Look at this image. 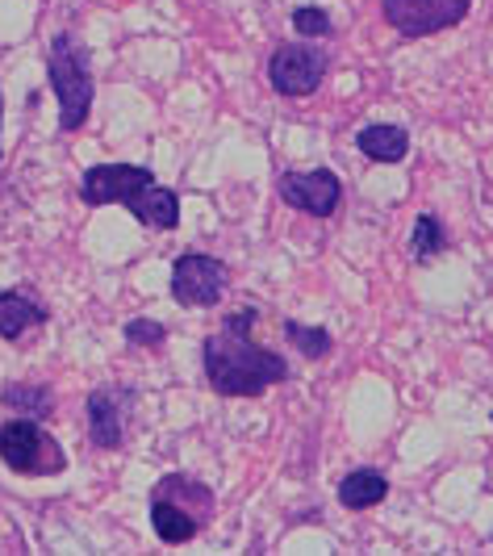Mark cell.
<instances>
[{"mask_svg": "<svg viewBox=\"0 0 493 556\" xmlns=\"http://www.w3.org/2000/svg\"><path fill=\"white\" fill-rule=\"evenodd\" d=\"M255 318L260 314L251 306L230 309L222 331L205 334L201 343V368L218 397H264L273 386L289 381V361L251 339Z\"/></svg>", "mask_w": 493, "mask_h": 556, "instance_id": "1", "label": "cell"}, {"mask_svg": "<svg viewBox=\"0 0 493 556\" xmlns=\"http://www.w3.org/2000/svg\"><path fill=\"white\" fill-rule=\"evenodd\" d=\"M80 201L101 205H126L130 218L147 230H176L180 226V197L176 189H164L151 167L138 164H92L80 176Z\"/></svg>", "mask_w": 493, "mask_h": 556, "instance_id": "2", "label": "cell"}, {"mask_svg": "<svg viewBox=\"0 0 493 556\" xmlns=\"http://www.w3.org/2000/svg\"><path fill=\"white\" fill-rule=\"evenodd\" d=\"M47 84L59 101V130L63 135H76L88 113H92V97H97V84H92V59L88 47L72 29H59L47 47Z\"/></svg>", "mask_w": 493, "mask_h": 556, "instance_id": "3", "label": "cell"}, {"mask_svg": "<svg viewBox=\"0 0 493 556\" xmlns=\"http://www.w3.org/2000/svg\"><path fill=\"white\" fill-rule=\"evenodd\" d=\"M0 465L22 477H59L67 469V452L38 418H4L0 422Z\"/></svg>", "mask_w": 493, "mask_h": 556, "instance_id": "4", "label": "cell"}, {"mask_svg": "<svg viewBox=\"0 0 493 556\" xmlns=\"http://www.w3.org/2000/svg\"><path fill=\"white\" fill-rule=\"evenodd\" d=\"M330 72V55L314 47V38L302 42H276V51L268 55V84L276 97H314Z\"/></svg>", "mask_w": 493, "mask_h": 556, "instance_id": "5", "label": "cell"}, {"mask_svg": "<svg viewBox=\"0 0 493 556\" xmlns=\"http://www.w3.org/2000/svg\"><path fill=\"white\" fill-rule=\"evenodd\" d=\"M230 285V268L222 264L218 255H205V251H185L176 255L172 264V298L189 309H210L222 302Z\"/></svg>", "mask_w": 493, "mask_h": 556, "instance_id": "6", "label": "cell"}, {"mask_svg": "<svg viewBox=\"0 0 493 556\" xmlns=\"http://www.w3.org/2000/svg\"><path fill=\"white\" fill-rule=\"evenodd\" d=\"M472 13V0H381L384 26L402 38H431L443 29H456Z\"/></svg>", "mask_w": 493, "mask_h": 556, "instance_id": "7", "label": "cell"}, {"mask_svg": "<svg viewBox=\"0 0 493 556\" xmlns=\"http://www.w3.org/2000/svg\"><path fill=\"white\" fill-rule=\"evenodd\" d=\"M276 197L285 205H293L298 214L309 218H334L339 201H343V185L330 167H314V172H280L276 176Z\"/></svg>", "mask_w": 493, "mask_h": 556, "instance_id": "8", "label": "cell"}, {"mask_svg": "<svg viewBox=\"0 0 493 556\" xmlns=\"http://www.w3.org/2000/svg\"><path fill=\"white\" fill-rule=\"evenodd\" d=\"M138 390L135 386H101V390L88 393V440L101 452H117L126 444V418L135 410Z\"/></svg>", "mask_w": 493, "mask_h": 556, "instance_id": "9", "label": "cell"}, {"mask_svg": "<svg viewBox=\"0 0 493 556\" xmlns=\"http://www.w3.org/2000/svg\"><path fill=\"white\" fill-rule=\"evenodd\" d=\"M151 494H164L172 498L176 506H185L192 519L201 523V528H210V519H214V510H218V502H214V490L205 485V481H197L189 473H167L155 481V490Z\"/></svg>", "mask_w": 493, "mask_h": 556, "instance_id": "10", "label": "cell"}, {"mask_svg": "<svg viewBox=\"0 0 493 556\" xmlns=\"http://www.w3.org/2000/svg\"><path fill=\"white\" fill-rule=\"evenodd\" d=\"M356 147L364 151V160H372V164H402L410 155V130L377 122V126H364L359 130Z\"/></svg>", "mask_w": 493, "mask_h": 556, "instance_id": "11", "label": "cell"}, {"mask_svg": "<svg viewBox=\"0 0 493 556\" xmlns=\"http://www.w3.org/2000/svg\"><path fill=\"white\" fill-rule=\"evenodd\" d=\"M34 327H47V309L38 306V302H29L22 289H4L0 293V339L17 343Z\"/></svg>", "mask_w": 493, "mask_h": 556, "instance_id": "12", "label": "cell"}, {"mask_svg": "<svg viewBox=\"0 0 493 556\" xmlns=\"http://www.w3.org/2000/svg\"><path fill=\"white\" fill-rule=\"evenodd\" d=\"M334 498L343 510H372L389 498V477L377 473V469H352V473H343Z\"/></svg>", "mask_w": 493, "mask_h": 556, "instance_id": "13", "label": "cell"}, {"mask_svg": "<svg viewBox=\"0 0 493 556\" xmlns=\"http://www.w3.org/2000/svg\"><path fill=\"white\" fill-rule=\"evenodd\" d=\"M151 528H155V535L164 544H189V540L201 535V523L192 519L185 506H176L164 494H151Z\"/></svg>", "mask_w": 493, "mask_h": 556, "instance_id": "14", "label": "cell"}, {"mask_svg": "<svg viewBox=\"0 0 493 556\" xmlns=\"http://www.w3.org/2000/svg\"><path fill=\"white\" fill-rule=\"evenodd\" d=\"M0 402H4V410L9 415H26V418H51L55 415V390L51 386H34V381H9L4 390H0Z\"/></svg>", "mask_w": 493, "mask_h": 556, "instance_id": "15", "label": "cell"}, {"mask_svg": "<svg viewBox=\"0 0 493 556\" xmlns=\"http://www.w3.org/2000/svg\"><path fill=\"white\" fill-rule=\"evenodd\" d=\"M285 339L302 352L305 361H327L330 352H334V339H330L327 327H305L298 318H285Z\"/></svg>", "mask_w": 493, "mask_h": 556, "instance_id": "16", "label": "cell"}, {"mask_svg": "<svg viewBox=\"0 0 493 556\" xmlns=\"http://www.w3.org/2000/svg\"><path fill=\"white\" fill-rule=\"evenodd\" d=\"M439 251H447V230H443L435 214H418L410 230V255L418 264H427V260H435Z\"/></svg>", "mask_w": 493, "mask_h": 556, "instance_id": "17", "label": "cell"}, {"mask_svg": "<svg viewBox=\"0 0 493 556\" xmlns=\"http://www.w3.org/2000/svg\"><path fill=\"white\" fill-rule=\"evenodd\" d=\"M122 334H126L130 348H142V352H160L167 343V327L155 323V318H130V323L122 327Z\"/></svg>", "mask_w": 493, "mask_h": 556, "instance_id": "18", "label": "cell"}, {"mask_svg": "<svg viewBox=\"0 0 493 556\" xmlns=\"http://www.w3.org/2000/svg\"><path fill=\"white\" fill-rule=\"evenodd\" d=\"M293 29H298L302 38H330V34H334V22H330L327 9L302 4V9H293Z\"/></svg>", "mask_w": 493, "mask_h": 556, "instance_id": "19", "label": "cell"}, {"mask_svg": "<svg viewBox=\"0 0 493 556\" xmlns=\"http://www.w3.org/2000/svg\"><path fill=\"white\" fill-rule=\"evenodd\" d=\"M0 126H4V92H0ZM0 160H4V151H0Z\"/></svg>", "mask_w": 493, "mask_h": 556, "instance_id": "20", "label": "cell"}]
</instances>
